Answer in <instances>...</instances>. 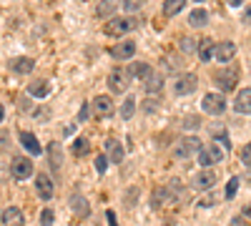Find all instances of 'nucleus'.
<instances>
[{
    "mask_svg": "<svg viewBox=\"0 0 251 226\" xmlns=\"http://www.w3.org/2000/svg\"><path fill=\"white\" fill-rule=\"evenodd\" d=\"M201 149H203V146H201V141H199L196 136H186V138H181V141H176V143H174L171 153H174V158L186 161V158H191L194 153H199Z\"/></svg>",
    "mask_w": 251,
    "mask_h": 226,
    "instance_id": "nucleus-1",
    "label": "nucleus"
},
{
    "mask_svg": "<svg viewBox=\"0 0 251 226\" xmlns=\"http://www.w3.org/2000/svg\"><path fill=\"white\" fill-rule=\"evenodd\" d=\"M136 28V18H111V23H106V35L111 38H123L126 33H131Z\"/></svg>",
    "mask_w": 251,
    "mask_h": 226,
    "instance_id": "nucleus-2",
    "label": "nucleus"
},
{
    "mask_svg": "<svg viewBox=\"0 0 251 226\" xmlns=\"http://www.w3.org/2000/svg\"><path fill=\"white\" fill-rule=\"evenodd\" d=\"M196 86H199V78H196V73H181L176 80H174V96H178V98H183V96H191L194 91H196Z\"/></svg>",
    "mask_w": 251,
    "mask_h": 226,
    "instance_id": "nucleus-3",
    "label": "nucleus"
},
{
    "mask_svg": "<svg viewBox=\"0 0 251 226\" xmlns=\"http://www.w3.org/2000/svg\"><path fill=\"white\" fill-rule=\"evenodd\" d=\"M196 161L201 163L203 169H211L214 163H221V161H224V151L216 146V143H208V146H203V149L196 153Z\"/></svg>",
    "mask_w": 251,
    "mask_h": 226,
    "instance_id": "nucleus-4",
    "label": "nucleus"
},
{
    "mask_svg": "<svg viewBox=\"0 0 251 226\" xmlns=\"http://www.w3.org/2000/svg\"><path fill=\"white\" fill-rule=\"evenodd\" d=\"M214 83H216L224 93L234 91V88H236V83H239V71H236V68H224V71H216Z\"/></svg>",
    "mask_w": 251,
    "mask_h": 226,
    "instance_id": "nucleus-5",
    "label": "nucleus"
},
{
    "mask_svg": "<svg viewBox=\"0 0 251 226\" xmlns=\"http://www.w3.org/2000/svg\"><path fill=\"white\" fill-rule=\"evenodd\" d=\"M201 108L203 113H211V116H221L226 111V98L221 93H206L201 98Z\"/></svg>",
    "mask_w": 251,
    "mask_h": 226,
    "instance_id": "nucleus-6",
    "label": "nucleus"
},
{
    "mask_svg": "<svg viewBox=\"0 0 251 226\" xmlns=\"http://www.w3.org/2000/svg\"><path fill=\"white\" fill-rule=\"evenodd\" d=\"M128 73H126V68H113L106 78V83L111 88V93H126V88H128Z\"/></svg>",
    "mask_w": 251,
    "mask_h": 226,
    "instance_id": "nucleus-7",
    "label": "nucleus"
},
{
    "mask_svg": "<svg viewBox=\"0 0 251 226\" xmlns=\"http://www.w3.org/2000/svg\"><path fill=\"white\" fill-rule=\"evenodd\" d=\"M10 174H13V178H18V181L30 178V176H33V161L25 158V156L13 158V161H10Z\"/></svg>",
    "mask_w": 251,
    "mask_h": 226,
    "instance_id": "nucleus-8",
    "label": "nucleus"
},
{
    "mask_svg": "<svg viewBox=\"0 0 251 226\" xmlns=\"http://www.w3.org/2000/svg\"><path fill=\"white\" fill-rule=\"evenodd\" d=\"M216 174L211 171V169H203V171H199V174H194L191 176V186L194 189H199V191H206V189H214L216 186Z\"/></svg>",
    "mask_w": 251,
    "mask_h": 226,
    "instance_id": "nucleus-9",
    "label": "nucleus"
},
{
    "mask_svg": "<svg viewBox=\"0 0 251 226\" xmlns=\"http://www.w3.org/2000/svg\"><path fill=\"white\" fill-rule=\"evenodd\" d=\"M35 191H38V199L40 201H50L53 199V181H50V176L48 174H38L35 176Z\"/></svg>",
    "mask_w": 251,
    "mask_h": 226,
    "instance_id": "nucleus-10",
    "label": "nucleus"
},
{
    "mask_svg": "<svg viewBox=\"0 0 251 226\" xmlns=\"http://www.w3.org/2000/svg\"><path fill=\"white\" fill-rule=\"evenodd\" d=\"M133 55H136V43L133 40H121V43H116L111 48V58H116V60H128Z\"/></svg>",
    "mask_w": 251,
    "mask_h": 226,
    "instance_id": "nucleus-11",
    "label": "nucleus"
},
{
    "mask_svg": "<svg viewBox=\"0 0 251 226\" xmlns=\"http://www.w3.org/2000/svg\"><path fill=\"white\" fill-rule=\"evenodd\" d=\"M113 111H116V108H113V98H111V96H96V98H93V113H96V116L108 118Z\"/></svg>",
    "mask_w": 251,
    "mask_h": 226,
    "instance_id": "nucleus-12",
    "label": "nucleus"
},
{
    "mask_svg": "<svg viewBox=\"0 0 251 226\" xmlns=\"http://www.w3.org/2000/svg\"><path fill=\"white\" fill-rule=\"evenodd\" d=\"M199 60H201V63H211V60L216 58V43H214V40L211 38H201L199 40Z\"/></svg>",
    "mask_w": 251,
    "mask_h": 226,
    "instance_id": "nucleus-13",
    "label": "nucleus"
},
{
    "mask_svg": "<svg viewBox=\"0 0 251 226\" xmlns=\"http://www.w3.org/2000/svg\"><path fill=\"white\" fill-rule=\"evenodd\" d=\"M236 55V46L231 43V40H221V43H216V58L219 63H231V58Z\"/></svg>",
    "mask_w": 251,
    "mask_h": 226,
    "instance_id": "nucleus-14",
    "label": "nucleus"
},
{
    "mask_svg": "<svg viewBox=\"0 0 251 226\" xmlns=\"http://www.w3.org/2000/svg\"><path fill=\"white\" fill-rule=\"evenodd\" d=\"M234 111L236 113H251V88H241L234 98Z\"/></svg>",
    "mask_w": 251,
    "mask_h": 226,
    "instance_id": "nucleus-15",
    "label": "nucleus"
},
{
    "mask_svg": "<svg viewBox=\"0 0 251 226\" xmlns=\"http://www.w3.org/2000/svg\"><path fill=\"white\" fill-rule=\"evenodd\" d=\"M3 226H25L23 211H20L18 206H8V209H3Z\"/></svg>",
    "mask_w": 251,
    "mask_h": 226,
    "instance_id": "nucleus-16",
    "label": "nucleus"
},
{
    "mask_svg": "<svg viewBox=\"0 0 251 226\" xmlns=\"http://www.w3.org/2000/svg\"><path fill=\"white\" fill-rule=\"evenodd\" d=\"M174 191H171V186H161V189H156L153 191V199H151V209H161L163 203H169V201H174Z\"/></svg>",
    "mask_w": 251,
    "mask_h": 226,
    "instance_id": "nucleus-17",
    "label": "nucleus"
},
{
    "mask_svg": "<svg viewBox=\"0 0 251 226\" xmlns=\"http://www.w3.org/2000/svg\"><path fill=\"white\" fill-rule=\"evenodd\" d=\"M20 143H23V149H25L30 156H40V153H43L38 138H35L33 133H28V131H20Z\"/></svg>",
    "mask_w": 251,
    "mask_h": 226,
    "instance_id": "nucleus-18",
    "label": "nucleus"
},
{
    "mask_svg": "<svg viewBox=\"0 0 251 226\" xmlns=\"http://www.w3.org/2000/svg\"><path fill=\"white\" fill-rule=\"evenodd\" d=\"M106 151H108V156H111L113 163H123L126 151H123V146H121L118 138H106Z\"/></svg>",
    "mask_w": 251,
    "mask_h": 226,
    "instance_id": "nucleus-19",
    "label": "nucleus"
},
{
    "mask_svg": "<svg viewBox=\"0 0 251 226\" xmlns=\"http://www.w3.org/2000/svg\"><path fill=\"white\" fill-rule=\"evenodd\" d=\"M126 73H128V78L149 80V78H151V66H149V63H131L128 68H126Z\"/></svg>",
    "mask_w": 251,
    "mask_h": 226,
    "instance_id": "nucleus-20",
    "label": "nucleus"
},
{
    "mask_svg": "<svg viewBox=\"0 0 251 226\" xmlns=\"http://www.w3.org/2000/svg\"><path fill=\"white\" fill-rule=\"evenodd\" d=\"M48 91H50V83H48L46 78H38V80H33L30 88H28L30 98H46V96H48Z\"/></svg>",
    "mask_w": 251,
    "mask_h": 226,
    "instance_id": "nucleus-21",
    "label": "nucleus"
},
{
    "mask_svg": "<svg viewBox=\"0 0 251 226\" xmlns=\"http://www.w3.org/2000/svg\"><path fill=\"white\" fill-rule=\"evenodd\" d=\"M188 25H191V28H206L208 25V13L203 8L191 10V15H188Z\"/></svg>",
    "mask_w": 251,
    "mask_h": 226,
    "instance_id": "nucleus-22",
    "label": "nucleus"
},
{
    "mask_svg": "<svg viewBox=\"0 0 251 226\" xmlns=\"http://www.w3.org/2000/svg\"><path fill=\"white\" fill-rule=\"evenodd\" d=\"M71 153H73V156H78V158L88 156V153H91V141H88L86 136H78V138H75V143L71 146Z\"/></svg>",
    "mask_w": 251,
    "mask_h": 226,
    "instance_id": "nucleus-23",
    "label": "nucleus"
},
{
    "mask_svg": "<svg viewBox=\"0 0 251 226\" xmlns=\"http://www.w3.org/2000/svg\"><path fill=\"white\" fill-rule=\"evenodd\" d=\"M116 10H118V0H100L98 8H96V15L98 18H111Z\"/></svg>",
    "mask_w": 251,
    "mask_h": 226,
    "instance_id": "nucleus-24",
    "label": "nucleus"
},
{
    "mask_svg": "<svg viewBox=\"0 0 251 226\" xmlns=\"http://www.w3.org/2000/svg\"><path fill=\"white\" fill-rule=\"evenodd\" d=\"M143 88H146V93L158 96L163 91V75H151L149 80H143Z\"/></svg>",
    "mask_w": 251,
    "mask_h": 226,
    "instance_id": "nucleus-25",
    "label": "nucleus"
},
{
    "mask_svg": "<svg viewBox=\"0 0 251 226\" xmlns=\"http://www.w3.org/2000/svg\"><path fill=\"white\" fill-rule=\"evenodd\" d=\"M183 8H186V0H163V15H169V18L178 15Z\"/></svg>",
    "mask_w": 251,
    "mask_h": 226,
    "instance_id": "nucleus-26",
    "label": "nucleus"
},
{
    "mask_svg": "<svg viewBox=\"0 0 251 226\" xmlns=\"http://www.w3.org/2000/svg\"><path fill=\"white\" fill-rule=\"evenodd\" d=\"M33 66H35V63H33V58H15L10 68H13L15 73H30Z\"/></svg>",
    "mask_w": 251,
    "mask_h": 226,
    "instance_id": "nucleus-27",
    "label": "nucleus"
},
{
    "mask_svg": "<svg viewBox=\"0 0 251 226\" xmlns=\"http://www.w3.org/2000/svg\"><path fill=\"white\" fill-rule=\"evenodd\" d=\"M133 113H136V98L128 96V98L123 100V106H121V118H123V121H131Z\"/></svg>",
    "mask_w": 251,
    "mask_h": 226,
    "instance_id": "nucleus-28",
    "label": "nucleus"
},
{
    "mask_svg": "<svg viewBox=\"0 0 251 226\" xmlns=\"http://www.w3.org/2000/svg\"><path fill=\"white\" fill-rule=\"evenodd\" d=\"M178 46H181V50H183L186 55L199 53V40H194V38H181V40H178Z\"/></svg>",
    "mask_w": 251,
    "mask_h": 226,
    "instance_id": "nucleus-29",
    "label": "nucleus"
},
{
    "mask_svg": "<svg viewBox=\"0 0 251 226\" xmlns=\"http://www.w3.org/2000/svg\"><path fill=\"white\" fill-rule=\"evenodd\" d=\"M48 153L53 156V158H48V161H53V166L55 169H60V163H63V153H60V146H58V143H50V146H48Z\"/></svg>",
    "mask_w": 251,
    "mask_h": 226,
    "instance_id": "nucleus-30",
    "label": "nucleus"
},
{
    "mask_svg": "<svg viewBox=\"0 0 251 226\" xmlns=\"http://www.w3.org/2000/svg\"><path fill=\"white\" fill-rule=\"evenodd\" d=\"M236 191H239V178H236V176H231V181L226 183V199H234V196H236Z\"/></svg>",
    "mask_w": 251,
    "mask_h": 226,
    "instance_id": "nucleus-31",
    "label": "nucleus"
},
{
    "mask_svg": "<svg viewBox=\"0 0 251 226\" xmlns=\"http://www.w3.org/2000/svg\"><path fill=\"white\" fill-rule=\"evenodd\" d=\"M143 3H146V0H123V8L128 13H136L138 8H143Z\"/></svg>",
    "mask_w": 251,
    "mask_h": 226,
    "instance_id": "nucleus-32",
    "label": "nucleus"
},
{
    "mask_svg": "<svg viewBox=\"0 0 251 226\" xmlns=\"http://www.w3.org/2000/svg\"><path fill=\"white\" fill-rule=\"evenodd\" d=\"M211 131H214V133L219 136V141L224 143V146H226V149H231V141H228V138H226V131H224V126H214Z\"/></svg>",
    "mask_w": 251,
    "mask_h": 226,
    "instance_id": "nucleus-33",
    "label": "nucleus"
},
{
    "mask_svg": "<svg viewBox=\"0 0 251 226\" xmlns=\"http://www.w3.org/2000/svg\"><path fill=\"white\" fill-rule=\"evenodd\" d=\"M71 201H73V206H75V211H78V214H86V211H88V206H86V201H83V196H78V194H75Z\"/></svg>",
    "mask_w": 251,
    "mask_h": 226,
    "instance_id": "nucleus-34",
    "label": "nucleus"
},
{
    "mask_svg": "<svg viewBox=\"0 0 251 226\" xmlns=\"http://www.w3.org/2000/svg\"><path fill=\"white\" fill-rule=\"evenodd\" d=\"M53 219H55V214H53L50 209H43V211H40V224H43V226H50Z\"/></svg>",
    "mask_w": 251,
    "mask_h": 226,
    "instance_id": "nucleus-35",
    "label": "nucleus"
},
{
    "mask_svg": "<svg viewBox=\"0 0 251 226\" xmlns=\"http://www.w3.org/2000/svg\"><path fill=\"white\" fill-rule=\"evenodd\" d=\"M241 163L244 166H251V143H246V146L241 149Z\"/></svg>",
    "mask_w": 251,
    "mask_h": 226,
    "instance_id": "nucleus-36",
    "label": "nucleus"
},
{
    "mask_svg": "<svg viewBox=\"0 0 251 226\" xmlns=\"http://www.w3.org/2000/svg\"><path fill=\"white\" fill-rule=\"evenodd\" d=\"M199 126H201L199 116H186V121H183V128H199Z\"/></svg>",
    "mask_w": 251,
    "mask_h": 226,
    "instance_id": "nucleus-37",
    "label": "nucleus"
},
{
    "mask_svg": "<svg viewBox=\"0 0 251 226\" xmlns=\"http://www.w3.org/2000/svg\"><path fill=\"white\" fill-rule=\"evenodd\" d=\"M106 166H108V158H106V156H98V158H96V169L103 174V171H106Z\"/></svg>",
    "mask_w": 251,
    "mask_h": 226,
    "instance_id": "nucleus-38",
    "label": "nucleus"
},
{
    "mask_svg": "<svg viewBox=\"0 0 251 226\" xmlns=\"http://www.w3.org/2000/svg\"><path fill=\"white\" fill-rule=\"evenodd\" d=\"M88 111H91V103H83L80 106V113H78V121H86L88 118Z\"/></svg>",
    "mask_w": 251,
    "mask_h": 226,
    "instance_id": "nucleus-39",
    "label": "nucleus"
},
{
    "mask_svg": "<svg viewBox=\"0 0 251 226\" xmlns=\"http://www.w3.org/2000/svg\"><path fill=\"white\" fill-rule=\"evenodd\" d=\"M46 116H48L46 108H38V111H35V118H38V121H46Z\"/></svg>",
    "mask_w": 251,
    "mask_h": 226,
    "instance_id": "nucleus-40",
    "label": "nucleus"
},
{
    "mask_svg": "<svg viewBox=\"0 0 251 226\" xmlns=\"http://www.w3.org/2000/svg\"><path fill=\"white\" fill-rule=\"evenodd\" d=\"M106 219H108V226H118V224H116V214H113V211H108V214H106Z\"/></svg>",
    "mask_w": 251,
    "mask_h": 226,
    "instance_id": "nucleus-41",
    "label": "nucleus"
},
{
    "mask_svg": "<svg viewBox=\"0 0 251 226\" xmlns=\"http://www.w3.org/2000/svg\"><path fill=\"white\" fill-rule=\"evenodd\" d=\"M244 23H251V8H246V13H244Z\"/></svg>",
    "mask_w": 251,
    "mask_h": 226,
    "instance_id": "nucleus-42",
    "label": "nucleus"
},
{
    "mask_svg": "<svg viewBox=\"0 0 251 226\" xmlns=\"http://www.w3.org/2000/svg\"><path fill=\"white\" fill-rule=\"evenodd\" d=\"M244 219H251V206H244Z\"/></svg>",
    "mask_w": 251,
    "mask_h": 226,
    "instance_id": "nucleus-43",
    "label": "nucleus"
},
{
    "mask_svg": "<svg viewBox=\"0 0 251 226\" xmlns=\"http://www.w3.org/2000/svg\"><path fill=\"white\" fill-rule=\"evenodd\" d=\"M244 3V0H228V5H231V8H236V5H241Z\"/></svg>",
    "mask_w": 251,
    "mask_h": 226,
    "instance_id": "nucleus-44",
    "label": "nucleus"
},
{
    "mask_svg": "<svg viewBox=\"0 0 251 226\" xmlns=\"http://www.w3.org/2000/svg\"><path fill=\"white\" fill-rule=\"evenodd\" d=\"M196 3H203V0H196Z\"/></svg>",
    "mask_w": 251,
    "mask_h": 226,
    "instance_id": "nucleus-45",
    "label": "nucleus"
}]
</instances>
